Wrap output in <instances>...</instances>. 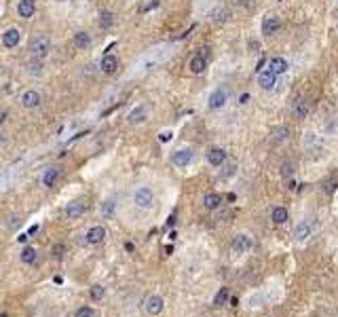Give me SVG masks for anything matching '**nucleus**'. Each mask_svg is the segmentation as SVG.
I'll list each match as a JSON object with an SVG mask.
<instances>
[{
	"label": "nucleus",
	"instance_id": "43",
	"mask_svg": "<svg viewBox=\"0 0 338 317\" xmlns=\"http://www.w3.org/2000/svg\"><path fill=\"white\" fill-rule=\"evenodd\" d=\"M336 3H338V0H336Z\"/></svg>",
	"mask_w": 338,
	"mask_h": 317
},
{
	"label": "nucleus",
	"instance_id": "1",
	"mask_svg": "<svg viewBox=\"0 0 338 317\" xmlns=\"http://www.w3.org/2000/svg\"><path fill=\"white\" fill-rule=\"evenodd\" d=\"M317 233V218H303L294 227V243L305 245L309 243Z\"/></svg>",
	"mask_w": 338,
	"mask_h": 317
},
{
	"label": "nucleus",
	"instance_id": "24",
	"mask_svg": "<svg viewBox=\"0 0 338 317\" xmlns=\"http://www.w3.org/2000/svg\"><path fill=\"white\" fill-rule=\"evenodd\" d=\"M72 44H74L76 49L85 51V49H89V47H91V36L87 32H76L74 36H72Z\"/></svg>",
	"mask_w": 338,
	"mask_h": 317
},
{
	"label": "nucleus",
	"instance_id": "7",
	"mask_svg": "<svg viewBox=\"0 0 338 317\" xmlns=\"http://www.w3.org/2000/svg\"><path fill=\"white\" fill-rule=\"evenodd\" d=\"M85 211H87V201L85 199H74V201H70L64 209V216L68 220H76L80 216H85Z\"/></svg>",
	"mask_w": 338,
	"mask_h": 317
},
{
	"label": "nucleus",
	"instance_id": "26",
	"mask_svg": "<svg viewBox=\"0 0 338 317\" xmlns=\"http://www.w3.org/2000/svg\"><path fill=\"white\" fill-rule=\"evenodd\" d=\"M294 171H296V163H294V161H289V159H287V161H283L281 165H279V175H281L283 180L292 178Z\"/></svg>",
	"mask_w": 338,
	"mask_h": 317
},
{
	"label": "nucleus",
	"instance_id": "42",
	"mask_svg": "<svg viewBox=\"0 0 338 317\" xmlns=\"http://www.w3.org/2000/svg\"><path fill=\"white\" fill-rule=\"evenodd\" d=\"M5 119H7V114H5V112H0V125L5 123Z\"/></svg>",
	"mask_w": 338,
	"mask_h": 317
},
{
	"label": "nucleus",
	"instance_id": "30",
	"mask_svg": "<svg viewBox=\"0 0 338 317\" xmlns=\"http://www.w3.org/2000/svg\"><path fill=\"white\" fill-rule=\"evenodd\" d=\"M104 296H106V288H104L102 284H93V286L89 288V298H91V300L98 302V300H102Z\"/></svg>",
	"mask_w": 338,
	"mask_h": 317
},
{
	"label": "nucleus",
	"instance_id": "40",
	"mask_svg": "<svg viewBox=\"0 0 338 317\" xmlns=\"http://www.w3.org/2000/svg\"><path fill=\"white\" fill-rule=\"evenodd\" d=\"M28 237H30V235H19L17 241H19V243H26V241H28Z\"/></svg>",
	"mask_w": 338,
	"mask_h": 317
},
{
	"label": "nucleus",
	"instance_id": "2",
	"mask_svg": "<svg viewBox=\"0 0 338 317\" xmlns=\"http://www.w3.org/2000/svg\"><path fill=\"white\" fill-rule=\"evenodd\" d=\"M28 49H30L32 57L45 60V57L49 55V51H51V40H49V36H45V34H36V36H32Z\"/></svg>",
	"mask_w": 338,
	"mask_h": 317
},
{
	"label": "nucleus",
	"instance_id": "25",
	"mask_svg": "<svg viewBox=\"0 0 338 317\" xmlns=\"http://www.w3.org/2000/svg\"><path fill=\"white\" fill-rule=\"evenodd\" d=\"M36 258H38V252H36L32 245H26V248L21 250V254H19V260H21L23 264H34Z\"/></svg>",
	"mask_w": 338,
	"mask_h": 317
},
{
	"label": "nucleus",
	"instance_id": "12",
	"mask_svg": "<svg viewBox=\"0 0 338 317\" xmlns=\"http://www.w3.org/2000/svg\"><path fill=\"white\" fill-rule=\"evenodd\" d=\"M201 203H203V207L207 209V211H216V209H220L222 207V203H224V197L220 195V193H205L203 195V199H201Z\"/></svg>",
	"mask_w": 338,
	"mask_h": 317
},
{
	"label": "nucleus",
	"instance_id": "28",
	"mask_svg": "<svg viewBox=\"0 0 338 317\" xmlns=\"http://www.w3.org/2000/svg\"><path fill=\"white\" fill-rule=\"evenodd\" d=\"M114 23V13L112 11H102L100 13V28L102 30H110Z\"/></svg>",
	"mask_w": 338,
	"mask_h": 317
},
{
	"label": "nucleus",
	"instance_id": "13",
	"mask_svg": "<svg viewBox=\"0 0 338 317\" xmlns=\"http://www.w3.org/2000/svg\"><path fill=\"white\" fill-rule=\"evenodd\" d=\"M258 85H260V89H264V91H273L275 85H277V74L271 72L269 68L260 70V72H258Z\"/></svg>",
	"mask_w": 338,
	"mask_h": 317
},
{
	"label": "nucleus",
	"instance_id": "19",
	"mask_svg": "<svg viewBox=\"0 0 338 317\" xmlns=\"http://www.w3.org/2000/svg\"><path fill=\"white\" fill-rule=\"evenodd\" d=\"M146 116H148V108H146V106H136V108L127 114V121L131 125H138V123L146 121Z\"/></svg>",
	"mask_w": 338,
	"mask_h": 317
},
{
	"label": "nucleus",
	"instance_id": "16",
	"mask_svg": "<svg viewBox=\"0 0 338 317\" xmlns=\"http://www.w3.org/2000/svg\"><path fill=\"white\" fill-rule=\"evenodd\" d=\"M271 220H273V224H277V227L285 224V222L289 220V211H287V207H283V205H275V207L271 209Z\"/></svg>",
	"mask_w": 338,
	"mask_h": 317
},
{
	"label": "nucleus",
	"instance_id": "22",
	"mask_svg": "<svg viewBox=\"0 0 338 317\" xmlns=\"http://www.w3.org/2000/svg\"><path fill=\"white\" fill-rule=\"evenodd\" d=\"M228 300H231V290H228V288H218V292H216V294H214V298H212V304H214V307H226V304H228Z\"/></svg>",
	"mask_w": 338,
	"mask_h": 317
},
{
	"label": "nucleus",
	"instance_id": "17",
	"mask_svg": "<svg viewBox=\"0 0 338 317\" xmlns=\"http://www.w3.org/2000/svg\"><path fill=\"white\" fill-rule=\"evenodd\" d=\"M17 13L21 19H30L36 13V3L34 0H19L17 3Z\"/></svg>",
	"mask_w": 338,
	"mask_h": 317
},
{
	"label": "nucleus",
	"instance_id": "32",
	"mask_svg": "<svg viewBox=\"0 0 338 317\" xmlns=\"http://www.w3.org/2000/svg\"><path fill=\"white\" fill-rule=\"evenodd\" d=\"M271 135H273V142H285L287 135H289V129L285 125L283 127H275L271 131Z\"/></svg>",
	"mask_w": 338,
	"mask_h": 317
},
{
	"label": "nucleus",
	"instance_id": "4",
	"mask_svg": "<svg viewBox=\"0 0 338 317\" xmlns=\"http://www.w3.org/2000/svg\"><path fill=\"white\" fill-rule=\"evenodd\" d=\"M144 313L150 315V317H159L163 311H165V298L161 294H148L144 298Z\"/></svg>",
	"mask_w": 338,
	"mask_h": 317
},
{
	"label": "nucleus",
	"instance_id": "5",
	"mask_svg": "<svg viewBox=\"0 0 338 317\" xmlns=\"http://www.w3.org/2000/svg\"><path fill=\"white\" fill-rule=\"evenodd\" d=\"M231 250L235 254H247L254 250V237L249 233H237L231 241Z\"/></svg>",
	"mask_w": 338,
	"mask_h": 317
},
{
	"label": "nucleus",
	"instance_id": "31",
	"mask_svg": "<svg viewBox=\"0 0 338 317\" xmlns=\"http://www.w3.org/2000/svg\"><path fill=\"white\" fill-rule=\"evenodd\" d=\"M305 146H307V150H313V148H321V138L317 135V133H307L305 135Z\"/></svg>",
	"mask_w": 338,
	"mask_h": 317
},
{
	"label": "nucleus",
	"instance_id": "14",
	"mask_svg": "<svg viewBox=\"0 0 338 317\" xmlns=\"http://www.w3.org/2000/svg\"><path fill=\"white\" fill-rule=\"evenodd\" d=\"M260 30H262L264 36H273V34H277V32L281 30V19H279V17H275V15L264 17Z\"/></svg>",
	"mask_w": 338,
	"mask_h": 317
},
{
	"label": "nucleus",
	"instance_id": "15",
	"mask_svg": "<svg viewBox=\"0 0 338 317\" xmlns=\"http://www.w3.org/2000/svg\"><path fill=\"white\" fill-rule=\"evenodd\" d=\"M59 178H62L59 167H47L45 173H43V186H45V189H55V184L59 182Z\"/></svg>",
	"mask_w": 338,
	"mask_h": 317
},
{
	"label": "nucleus",
	"instance_id": "18",
	"mask_svg": "<svg viewBox=\"0 0 338 317\" xmlns=\"http://www.w3.org/2000/svg\"><path fill=\"white\" fill-rule=\"evenodd\" d=\"M19 40H21V32L15 30V28H11L3 34V44L7 47V49H15V47L19 44Z\"/></svg>",
	"mask_w": 338,
	"mask_h": 317
},
{
	"label": "nucleus",
	"instance_id": "38",
	"mask_svg": "<svg viewBox=\"0 0 338 317\" xmlns=\"http://www.w3.org/2000/svg\"><path fill=\"white\" fill-rule=\"evenodd\" d=\"M172 138H174V133H172V131H161V133H159V140H161L163 144H165V142H169Z\"/></svg>",
	"mask_w": 338,
	"mask_h": 317
},
{
	"label": "nucleus",
	"instance_id": "11",
	"mask_svg": "<svg viewBox=\"0 0 338 317\" xmlns=\"http://www.w3.org/2000/svg\"><path fill=\"white\" fill-rule=\"evenodd\" d=\"M188 68H190L192 74H203V72H205V68H207V53H205V49L199 51L197 55L190 57Z\"/></svg>",
	"mask_w": 338,
	"mask_h": 317
},
{
	"label": "nucleus",
	"instance_id": "34",
	"mask_svg": "<svg viewBox=\"0 0 338 317\" xmlns=\"http://www.w3.org/2000/svg\"><path fill=\"white\" fill-rule=\"evenodd\" d=\"M74 317H95V311L91 307H78L74 311Z\"/></svg>",
	"mask_w": 338,
	"mask_h": 317
},
{
	"label": "nucleus",
	"instance_id": "39",
	"mask_svg": "<svg viewBox=\"0 0 338 317\" xmlns=\"http://www.w3.org/2000/svg\"><path fill=\"white\" fill-rule=\"evenodd\" d=\"M247 102H249V93H241V96H239V104L245 106Z\"/></svg>",
	"mask_w": 338,
	"mask_h": 317
},
{
	"label": "nucleus",
	"instance_id": "36",
	"mask_svg": "<svg viewBox=\"0 0 338 317\" xmlns=\"http://www.w3.org/2000/svg\"><path fill=\"white\" fill-rule=\"evenodd\" d=\"M51 254H53V258H62L66 254V245L64 243H55L51 248Z\"/></svg>",
	"mask_w": 338,
	"mask_h": 317
},
{
	"label": "nucleus",
	"instance_id": "6",
	"mask_svg": "<svg viewBox=\"0 0 338 317\" xmlns=\"http://www.w3.org/2000/svg\"><path fill=\"white\" fill-rule=\"evenodd\" d=\"M192 161H195V150H192V148H180V150H176L172 155V163L176 167H180V169L188 167Z\"/></svg>",
	"mask_w": 338,
	"mask_h": 317
},
{
	"label": "nucleus",
	"instance_id": "9",
	"mask_svg": "<svg viewBox=\"0 0 338 317\" xmlns=\"http://www.w3.org/2000/svg\"><path fill=\"white\" fill-rule=\"evenodd\" d=\"M106 237H108V231L104 227H100V224H95V227H91L87 233H85V243L100 245V243L106 241Z\"/></svg>",
	"mask_w": 338,
	"mask_h": 317
},
{
	"label": "nucleus",
	"instance_id": "20",
	"mask_svg": "<svg viewBox=\"0 0 338 317\" xmlns=\"http://www.w3.org/2000/svg\"><path fill=\"white\" fill-rule=\"evenodd\" d=\"M100 68H102L104 74H114L116 70H118V57L116 55H104Z\"/></svg>",
	"mask_w": 338,
	"mask_h": 317
},
{
	"label": "nucleus",
	"instance_id": "10",
	"mask_svg": "<svg viewBox=\"0 0 338 317\" xmlns=\"http://www.w3.org/2000/svg\"><path fill=\"white\" fill-rule=\"evenodd\" d=\"M207 163L212 167H222L224 163L228 161V152L224 150V148H220V146H214V148H209L207 150Z\"/></svg>",
	"mask_w": 338,
	"mask_h": 317
},
{
	"label": "nucleus",
	"instance_id": "3",
	"mask_svg": "<svg viewBox=\"0 0 338 317\" xmlns=\"http://www.w3.org/2000/svg\"><path fill=\"white\" fill-rule=\"evenodd\" d=\"M134 205L138 209H152L154 207V191L150 186H138L134 191Z\"/></svg>",
	"mask_w": 338,
	"mask_h": 317
},
{
	"label": "nucleus",
	"instance_id": "37",
	"mask_svg": "<svg viewBox=\"0 0 338 317\" xmlns=\"http://www.w3.org/2000/svg\"><path fill=\"white\" fill-rule=\"evenodd\" d=\"M226 15H228V11H226V9H218V11H214V13H212V19H216V21H224Z\"/></svg>",
	"mask_w": 338,
	"mask_h": 317
},
{
	"label": "nucleus",
	"instance_id": "35",
	"mask_svg": "<svg viewBox=\"0 0 338 317\" xmlns=\"http://www.w3.org/2000/svg\"><path fill=\"white\" fill-rule=\"evenodd\" d=\"M19 224H21V218H19L17 214H11V216L7 218V227H9L11 231H15Z\"/></svg>",
	"mask_w": 338,
	"mask_h": 317
},
{
	"label": "nucleus",
	"instance_id": "23",
	"mask_svg": "<svg viewBox=\"0 0 338 317\" xmlns=\"http://www.w3.org/2000/svg\"><path fill=\"white\" fill-rule=\"evenodd\" d=\"M38 104H40V93L38 91L30 89V91H26L21 96V106H23V108H36Z\"/></svg>",
	"mask_w": 338,
	"mask_h": 317
},
{
	"label": "nucleus",
	"instance_id": "27",
	"mask_svg": "<svg viewBox=\"0 0 338 317\" xmlns=\"http://www.w3.org/2000/svg\"><path fill=\"white\" fill-rule=\"evenodd\" d=\"M292 112L298 116V119H307V114H309V106L305 100H296L294 106H292Z\"/></svg>",
	"mask_w": 338,
	"mask_h": 317
},
{
	"label": "nucleus",
	"instance_id": "8",
	"mask_svg": "<svg viewBox=\"0 0 338 317\" xmlns=\"http://www.w3.org/2000/svg\"><path fill=\"white\" fill-rule=\"evenodd\" d=\"M226 102H228L226 89H224V87H218V89H214V91L209 93L207 106H209L212 110H220V108H224V106H226Z\"/></svg>",
	"mask_w": 338,
	"mask_h": 317
},
{
	"label": "nucleus",
	"instance_id": "33",
	"mask_svg": "<svg viewBox=\"0 0 338 317\" xmlns=\"http://www.w3.org/2000/svg\"><path fill=\"white\" fill-rule=\"evenodd\" d=\"M114 209H116V201H114V199H108V201L102 203V216L104 218H112Z\"/></svg>",
	"mask_w": 338,
	"mask_h": 317
},
{
	"label": "nucleus",
	"instance_id": "29",
	"mask_svg": "<svg viewBox=\"0 0 338 317\" xmlns=\"http://www.w3.org/2000/svg\"><path fill=\"white\" fill-rule=\"evenodd\" d=\"M28 74L40 76L43 74V60H38V57H32V60L28 62Z\"/></svg>",
	"mask_w": 338,
	"mask_h": 317
},
{
	"label": "nucleus",
	"instance_id": "21",
	"mask_svg": "<svg viewBox=\"0 0 338 317\" xmlns=\"http://www.w3.org/2000/svg\"><path fill=\"white\" fill-rule=\"evenodd\" d=\"M267 68L271 70V72H275L277 76H279V74H285V72H287L289 64H287L285 57H279V55H277V57H273V60L269 62V66H267Z\"/></svg>",
	"mask_w": 338,
	"mask_h": 317
},
{
	"label": "nucleus",
	"instance_id": "41",
	"mask_svg": "<svg viewBox=\"0 0 338 317\" xmlns=\"http://www.w3.org/2000/svg\"><path fill=\"white\" fill-rule=\"evenodd\" d=\"M36 231H38V224H34V227H32V229H30V233H28V235H34V233H36Z\"/></svg>",
	"mask_w": 338,
	"mask_h": 317
}]
</instances>
